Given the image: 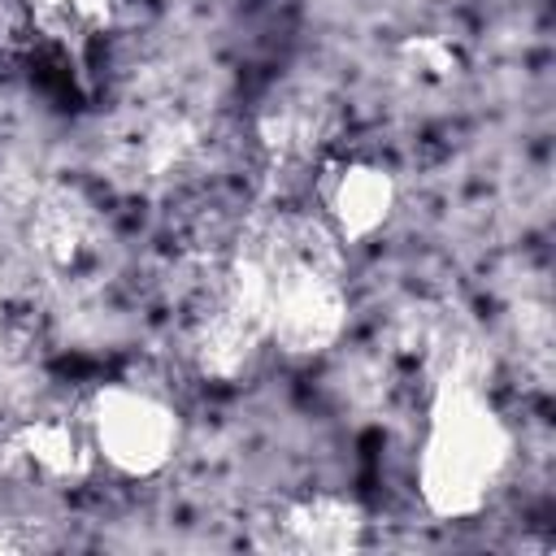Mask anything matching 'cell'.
Listing matches in <instances>:
<instances>
[{
  "label": "cell",
  "instance_id": "obj_3",
  "mask_svg": "<svg viewBox=\"0 0 556 556\" xmlns=\"http://www.w3.org/2000/svg\"><path fill=\"white\" fill-rule=\"evenodd\" d=\"M313 195H317L321 222L334 230V239L343 248L348 243H365L378 230H387L391 217H395V208H400V182L374 156H334V161H321V174H317Z\"/></svg>",
  "mask_w": 556,
  "mask_h": 556
},
{
  "label": "cell",
  "instance_id": "obj_10",
  "mask_svg": "<svg viewBox=\"0 0 556 556\" xmlns=\"http://www.w3.org/2000/svg\"><path fill=\"white\" fill-rule=\"evenodd\" d=\"M395 52H400V65H404L417 83L439 87V83H452V78L460 74V52H456L443 35H408Z\"/></svg>",
  "mask_w": 556,
  "mask_h": 556
},
{
  "label": "cell",
  "instance_id": "obj_4",
  "mask_svg": "<svg viewBox=\"0 0 556 556\" xmlns=\"http://www.w3.org/2000/svg\"><path fill=\"white\" fill-rule=\"evenodd\" d=\"M274 543L287 552H313V556H334L352 552L365 543V513L348 495L313 491L300 500H287L274 513Z\"/></svg>",
  "mask_w": 556,
  "mask_h": 556
},
{
  "label": "cell",
  "instance_id": "obj_9",
  "mask_svg": "<svg viewBox=\"0 0 556 556\" xmlns=\"http://www.w3.org/2000/svg\"><path fill=\"white\" fill-rule=\"evenodd\" d=\"M35 26L61 43H87L109 30L113 0H26Z\"/></svg>",
  "mask_w": 556,
  "mask_h": 556
},
{
  "label": "cell",
  "instance_id": "obj_11",
  "mask_svg": "<svg viewBox=\"0 0 556 556\" xmlns=\"http://www.w3.org/2000/svg\"><path fill=\"white\" fill-rule=\"evenodd\" d=\"M17 543H22V539H17V534H13V530H9L4 521H0V552H13Z\"/></svg>",
  "mask_w": 556,
  "mask_h": 556
},
{
  "label": "cell",
  "instance_id": "obj_8",
  "mask_svg": "<svg viewBox=\"0 0 556 556\" xmlns=\"http://www.w3.org/2000/svg\"><path fill=\"white\" fill-rule=\"evenodd\" d=\"M256 130H261V143H265L269 156L295 161V156L313 152V143L321 135V113L308 100H282V104H269L261 113Z\"/></svg>",
  "mask_w": 556,
  "mask_h": 556
},
{
  "label": "cell",
  "instance_id": "obj_1",
  "mask_svg": "<svg viewBox=\"0 0 556 556\" xmlns=\"http://www.w3.org/2000/svg\"><path fill=\"white\" fill-rule=\"evenodd\" d=\"M513 426L482 382H430L426 426L417 443V495L430 517L460 521L482 513L513 469Z\"/></svg>",
  "mask_w": 556,
  "mask_h": 556
},
{
  "label": "cell",
  "instance_id": "obj_5",
  "mask_svg": "<svg viewBox=\"0 0 556 556\" xmlns=\"http://www.w3.org/2000/svg\"><path fill=\"white\" fill-rule=\"evenodd\" d=\"M9 460L39 482H83L96 465L83 417H30L9 434Z\"/></svg>",
  "mask_w": 556,
  "mask_h": 556
},
{
  "label": "cell",
  "instance_id": "obj_6",
  "mask_svg": "<svg viewBox=\"0 0 556 556\" xmlns=\"http://www.w3.org/2000/svg\"><path fill=\"white\" fill-rule=\"evenodd\" d=\"M30 243L52 269H74L91 248V213L74 191H52L30 213Z\"/></svg>",
  "mask_w": 556,
  "mask_h": 556
},
{
  "label": "cell",
  "instance_id": "obj_2",
  "mask_svg": "<svg viewBox=\"0 0 556 556\" xmlns=\"http://www.w3.org/2000/svg\"><path fill=\"white\" fill-rule=\"evenodd\" d=\"M83 426L96 460L122 478H156L182 447L178 408L139 382H100L87 395Z\"/></svg>",
  "mask_w": 556,
  "mask_h": 556
},
{
  "label": "cell",
  "instance_id": "obj_7",
  "mask_svg": "<svg viewBox=\"0 0 556 556\" xmlns=\"http://www.w3.org/2000/svg\"><path fill=\"white\" fill-rule=\"evenodd\" d=\"M200 143V130L187 113H161L143 122L130 139V161L143 169V178H161L174 165H182Z\"/></svg>",
  "mask_w": 556,
  "mask_h": 556
}]
</instances>
